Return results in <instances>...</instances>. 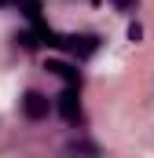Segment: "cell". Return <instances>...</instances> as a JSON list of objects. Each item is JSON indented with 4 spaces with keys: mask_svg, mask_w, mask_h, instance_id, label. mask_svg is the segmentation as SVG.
I'll return each mask as SVG.
<instances>
[{
    "mask_svg": "<svg viewBox=\"0 0 154 158\" xmlns=\"http://www.w3.org/2000/svg\"><path fill=\"white\" fill-rule=\"evenodd\" d=\"M143 37V26H140V22H132V26H128V40H140Z\"/></svg>",
    "mask_w": 154,
    "mask_h": 158,
    "instance_id": "8992f818",
    "label": "cell"
},
{
    "mask_svg": "<svg viewBox=\"0 0 154 158\" xmlns=\"http://www.w3.org/2000/svg\"><path fill=\"white\" fill-rule=\"evenodd\" d=\"M0 7H18V0H0Z\"/></svg>",
    "mask_w": 154,
    "mask_h": 158,
    "instance_id": "52a82bcc",
    "label": "cell"
},
{
    "mask_svg": "<svg viewBox=\"0 0 154 158\" xmlns=\"http://www.w3.org/2000/svg\"><path fill=\"white\" fill-rule=\"evenodd\" d=\"M44 70H51L55 77H63L66 85H70V88H77V85H81V70H77V66H70V63H59V59H48V66H44Z\"/></svg>",
    "mask_w": 154,
    "mask_h": 158,
    "instance_id": "3957f363",
    "label": "cell"
},
{
    "mask_svg": "<svg viewBox=\"0 0 154 158\" xmlns=\"http://www.w3.org/2000/svg\"><path fill=\"white\" fill-rule=\"evenodd\" d=\"M66 155H81V158H99V147H92V143H84V140H81V143H70V147H66Z\"/></svg>",
    "mask_w": 154,
    "mask_h": 158,
    "instance_id": "277c9868",
    "label": "cell"
},
{
    "mask_svg": "<svg viewBox=\"0 0 154 158\" xmlns=\"http://www.w3.org/2000/svg\"><path fill=\"white\" fill-rule=\"evenodd\" d=\"M48 110H51V99H48L44 92L30 88V92L22 96V114H26L30 121H40V118H48Z\"/></svg>",
    "mask_w": 154,
    "mask_h": 158,
    "instance_id": "6da1fadb",
    "label": "cell"
},
{
    "mask_svg": "<svg viewBox=\"0 0 154 158\" xmlns=\"http://www.w3.org/2000/svg\"><path fill=\"white\" fill-rule=\"evenodd\" d=\"M55 110H59V118L77 125L81 121V99H77V88H66V92H59V99H55Z\"/></svg>",
    "mask_w": 154,
    "mask_h": 158,
    "instance_id": "7a4b0ae2",
    "label": "cell"
},
{
    "mask_svg": "<svg viewBox=\"0 0 154 158\" xmlns=\"http://www.w3.org/2000/svg\"><path fill=\"white\" fill-rule=\"evenodd\" d=\"M136 4H140V0H114L117 11H136Z\"/></svg>",
    "mask_w": 154,
    "mask_h": 158,
    "instance_id": "5b68a950",
    "label": "cell"
}]
</instances>
